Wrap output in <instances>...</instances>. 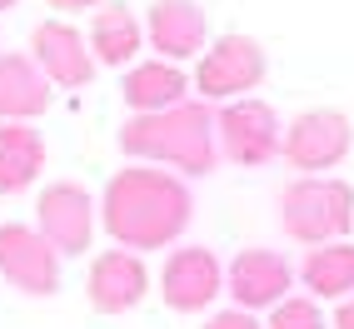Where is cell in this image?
I'll return each mask as SVG.
<instances>
[{
	"instance_id": "6da1fadb",
	"label": "cell",
	"mask_w": 354,
	"mask_h": 329,
	"mask_svg": "<svg viewBox=\"0 0 354 329\" xmlns=\"http://www.w3.org/2000/svg\"><path fill=\"white\" fill-rule=\"evenodd\" d=\"M195 215V195L185 175L160 164H125L115 170L100 200V225L120 250H165L175 245Z\"/></svg>"
},
{
	"instance_id": "7a4b0ae2",
	"label": "cell",
	"mask_w": 354,
	"mask_h": 329,
	"mask_svg": "<svg viewBox=\"0 0 354 329\" xmlns=\"http://www.w3.org/2000/svg\"><path fill=\"white\" fill-rule=\"evenodd\" d=\"M120 150L135 164H170L180 175H209L220 160L215 110L205 100H180L170 110L130 115L120 125Z\"/></svg>"
},
{
	"instance_id": "3957f363",
	"label": "cell",
	"mask_w": 354,
	"mask_h": 329,
	"mask_svg": "<svg viewBox=\"0 0 354 329\" xmlns=\"http://www.w3.org/2000/svg\"><path fill=\"white\" fill-rule=\"evenodd\" d=\"M279 225L295 245L349 240L354 229V185L335 175H295L279 190Z\"/></svg>"
},
{
	"instance_id": "277c9868",
	"label": "cell",
	"mask_w": 354,
	"mask_h": 329,
	"mask_svg": "<svg viewBox=\"0 0 354 329\" xmlns=\"http://www.w3.org/2000/svg\"><path fill=\"white\" fill-rule=\"evenodd\" d=\"M265 75H270V55L254 35H220L200 50L190 90H200L205 105H225V100L254 95L265 85Z\"/></svg>"
},
{
	"instance_id": "5b68a950",
	"label": "cell",
	"mask_w": 354,
	"mask_h": 329,
	"mask_svg": "<svg viewBox=\"0 0 354 329\" xmlns=\"http://www.w3.org/2000/svg\"><path fill=\"white\" fill-rule=\"evenodd\" d=\"M279 140H285V125H279L274 105L259 95L225 100L215 110V145L240 170H265L270 160H279Z\"/></svg>"
},
{
	"instance_id": "8992f818",
	"label": "cell",
	"mask_w": 354,
	"mask_h": 329,
	"mask_svg": "<svg viewBox=\"0 0 354 329\" xmlns=\"http://www.w3.org/2000/svg\"><path fill=\"white\" fill-rule=\"evenodd\" d=\"M354 150V125L349 115L335 105H315V110H299L295 120L285 125V140H279V160L299 175H324L344 164V155Z\"/></svg>"
},
{
	"instance_id": "52a82bcc",
	"label": "cell",
	"mask_w": 354,
	"mask_h": 329,
	"mask_svg": "<svg viewBox=\"0 0 354 329\" xmlns=\"http://www.w3.org/2000/svg\"><path fill=\"white\" fill-rule=\"evenodd\" d=\"M95 220H100V205L90 200V190L75 185V180L45 185L40 200H35V229L55 245L60 260L90 250V240H95Z\"/></svg>"
},
{
	"instance_id": "ba28073f",
	"label": "cell",
	"mask_w": 354,
	"mask_h": 329,
	"mask_svg": "<svg viewBox=\"0 0 354 329\" xmlns=\"http://www.w3.org/2000/svg\"><path fill=\"white\" fill-rule=\"evenodd\" d=\"M0 279L20 294H55L60 290V254L35 225H0Z\"/></svg>"
},
{
	"instance_id": "9c48e42d",
	"label": "cell",
	"mask_w": 354,
	"mask_h": 329,
	"mask_svg": "<svg viewBox=\"0 0 354 329\" xmlns=\"http://www.w3.org/2000/svg\"><path fill=\"white\" fill-rule=\"evenodd\" d=\"M160 294L175 314H200L209 310L220 294H225V265L215 250L205 245H185V250H170V260L160 270Z\"/></svg>"
},
{
	"instance_id": "30bf717a",
	"label": "cell",
	"mask_w": 354,
	"mask_h": 329,
	"mask_svg": "<svg viewBox=\"0 0 354 329\" xmlns=\"http://www.w3.org/2000/svg\"><path fill=\"white\" fill-rule=\"evenodd\" d=\"M290 290H295V265L279 250L250 245V250L234 254L230 270H225V294L234 299V310H250V314L274 310Z\"/></svg>"
},
{
	"instance_id": "8fae6325",
	"label": "cell",
	"mask_w": 354,
	"mask_h": 329,
	"mask_svg": "<svg viewBox=\"0 0 354 329\" xmlns=\"http://www.w3.org/2000/svg\"><path fill=\"white\" fill-rule=\"evenodd\" d=\"M30 60L45 70V80L60 90H80L95 80V55L90 40L70 26V20H40L30 30Z\"/></svg>"
},
{
	"instance_id": "7c38bea8",
	"label": "cell",
	"mask_w": 354,
	"mask_h": 329,
	"mask_svg": "<svg viewBox=\"0 0 354 329\" xmlns=\"http://www.w3.org/2000/svg\"><path fill=\"white\" fill-rule=\"evenodd\" d=\"M145 40L160 60H200V50L209 45V20L200 0H155L145 10Z\"/></svg>"
},
{
	"instance_id": "4fadbf2b",
	"label": "cell",
	"mask_w": 354,
	"mask_h": 329,
	"mask_svg": "<svg viewBox=\"0 0 354 329\" xmlns=\"http://www.w3.org/2000/svg\"><path fill=\"white\" fill-rule=\"evenodd\" d=\"M150 290V270L135 250H105L90 260V279H85V294L100 314H125L135 310Z\"/></svg>"
},
{
	"instance_id": "5bb4252c",
	"label": "cell",
	"mask_w": 354,
	"mask_h": 329,
	"mask_svg": "<svg viewBox=\"0 0 354 329\" xmlns=\"http://www.w3.org/2000/svg\"><path fill=\"white\" fill-rule=\"evenodd\" d=\"M120 95L130 105V115H150V110H170L180 100H190V75L175 60H135L120 80Z\"/></svg>"
},
{
	"instance_id": "9a60e30c",
	"label": "cell",
	"mask_w": 354,
	"mask_h": 329,
	"mask_svg": "<svg viewBox=\"0 0 354 329\" xmlns=\"http://www.w3.org/2000/svg\"><path fill=\"white\" fill-rule=\"evenodd\" d=\"M90 55H95V65H110V70H125L135 65L140 45H145V26H140V15L130 6H120V0H105V6H95V15H90Z\"/></svg>"
},
{
	"instance_id": "2e32d148",
	"label": "cell",
	"mask_w": 354,
	"mask_h": 329,
	"mask_svg": "<svg viewBox=\"0 0 354 329\" xmlns=\"http://www.w3.org/2000/svg\"><path fill=\"white\" fill-rule=\"evenodd\" d=\"M50 100L55 90L30 55L0 50V120H35L50 110Z\"/></svg>"
},
{
	"instance_id": "e0dca14e",
	"label": "cell",
	"mask_w": 354,
	"mask_h": 329,
	"mask_svg": "<svg viewBox=\"0 0 354 329\" xmlns=\"http://www.w3.org/2000/svg\"><path fill=\"white\" fill-rule=\"evenodd\" d=\"M45 170V135L30 120H0V195L30 190Z\"/></svg>"
},
{
	"instance_id": "ac0fdd59",
	"label": "cell",
	"mask_w": 354,
	"mask_h": 329,
	"mask_svg": "<svg viewBox=\"0 0 354 329\" xmlns=\"http://www.w3.org/2000/svg\"><path fill=\"white\" fill-rule=\"evenodd\" d=\"M299 279L315 299H349L354 294V240L310 245V254L299 265Z\"/></svg>"
},
{
	"instance_id": "d6986e66",
	"label": "cell",
	"mask_w": 354,
	"mask_h": 329,
	"mask_svg": "<svg viewBox=\"0 0 354 329\" xmlns=\"http://www.w3.org/2000/svg\"><path fill=\"white\" fill-rule=\"evenodd\" d=\"M265 329H329V319H324V310H319L315 294H285L270 310V324Z\"/></svg>"
},
{
	"instance_id": "ffe728a7",
	"label": "cell",
	"mask_w": 354,
	"mask_h": 329,
	"mask_svg": "<svg viewBox=\"0 0 354 329\" xmlns=\"http://www.w3.org/2000/svg\"><path fill=\"white\" fill-rule=\"evenodd\" d=\"M205 329H265L250 310H220V314H209Z\"/></svg>"
},
{
	"instance_id": "44dd1931",
	"label": "cell",
	"mask_w": 354,
	"mask_h": 329,
	"mask_svg": "<svg viewBox=\"0 0 354 329\" xmlns=\"http://www.w3.org/2000/svg\"><path fill=\"white\" fill-rule=\"evenodd\" d=\"M329 329H354V294L339 299V310H335V319H329Z\"/></svg>"
},
{
	"instance_id": "7402d4cb",
	"label": "cell",
	"mask_w": 354,
	"mask_h": 329,
	"mask_svg": "<svg viewBox=\"0 0 354 329\" xmlns=\"http://www.w3.org/2000/svg\"><path fill=\"white\" fill-rule=\"evenodd\" d=\"M95 6H105V0H50V10H95Z\"/></svg>"
},
{
	"instance_id": "603a6c76",
	"label": "cell",
	"mask_w": 354,
	"mask_h": 329,
	"mask_svg": "<svg viewBox=\"0 0 354 329\" xmlns=\"http://www.w3.org/2000/svg\"><path fill=\"white\" fill-rule=\"evenodd\" d=\"M10 6H15V0H0V10H10Z\"/></svg>"
}]
</instances>
